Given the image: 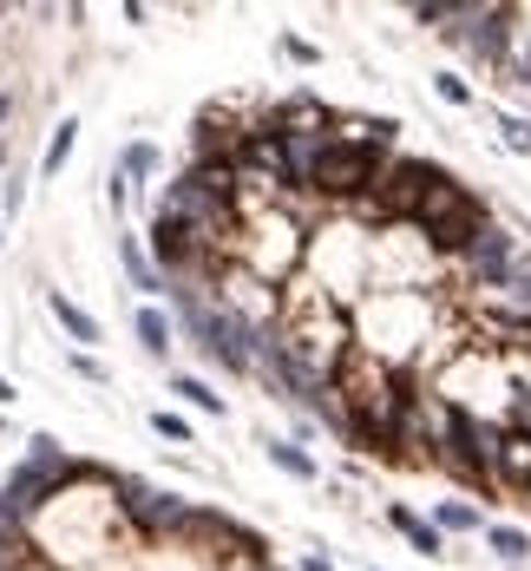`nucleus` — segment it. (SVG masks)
Returning <instances> with one entry per match:
<instances>
[{"label":"nucleus","mask_w":531,"mask_h":571,"mask_svg":"<svg viewBox=\"0 0 531 571\" xmlns=\"http://www.w3.org/2000/svg\"><path fill=\"white\" fill-rule=\"evenodd\" d=\"M486 224H493V217H486V204H480L460 178H440V184L427 191V204L414 210V230H420V237H434L440 250H460V256H466V243H473Z\"/></svg>","instance_id":"nucleus-1"},{"label":"nucleus","mask_w":531,"mask_h":571,"mask_svg":"<svg viewBox=\"0 0 531 571\" xmlns=\"http://www.w3.org/2000/svg\"><path fill=\"white\" fill-rule=\"evenodd\" d=\"M164 210L184 224V230H217L230 224V164H197L177 178V191L164 197Z\"/></svg>","instance_id":"nucleus-2"},{"label":"nucleus","mask_w":531,"mask_h":571,"mask_svg":"<svg viewBox=\"0 0 531 571\" xmlns=\"http://www.w3.org/2000/svg\"><path fill=\"white\" fill-rule=\"evenodd\" d=\"M466 270H473L486 289H506L512 270H519V243H512V230H506V224H486V230L466 243Z\"/></svg>","instance_id":"nucleus-3"},{"label":"nucleus","mask_w":531,"mask_h":571,"mask_svg":"<svg viewBox=\"0 0 531 571\" xmlns=\"http://www.w3.org/2000/svg\"><path fill=\"white\" fill-rule=\"evenodd\" d=\"M151 263L171 276V270H191L197 263V230H184L171 210H158L151 217Z\"/></svg>","instance_id":"nucleus-4"},{"label":"nucleus","mask_w":531,"mask_h":571,"mask_svg":"<svg viewBox=\"0 0 531 571\" xmlns=\"http://www.w3.org/2000/svg\"><path fill=\"white\" fill-rule=\"evenodd\" d=\"M46 309H53V322H59V329L72 335V349H79V355H92V349L105 342V329H99V316H92V309H79V302H72L66 289H46Z\"/></svg>","instance_id":"nucleus-5"},{"label":"nucleus","mask_w":531,"mask_h":571,"mask_svg":"<svg viewBox=\"0 0 531 571\" xmlns=\"http://www.w3.org/2000/svg\"><path fill=\"white\" fill-rule=\"evenodd\" d=\"M118 270H125V283H131V289H145V296H164V289H171V283H164V270L151 263L145 237H131V230H118Z\"/></svg>","instance_id":"nucleus-6"},{"label":"nucleus","mask_w":531,"mask_h":571,"mask_svg":"<svg viewBox=\"0 0 531 571\" xmlns=\"http://www.w3.org/2000/svg\"><path fill=\"white\" fill-rule=\"evenodd\" d=\"M388 526H394V533H401V539H407L420 559H447V539H440V526H434V519H420L414 506H401V500H394V506H388Z\"/></svg>","instance_id":"nucleus-7"},{"label":"nucleus","mask_w":531,"mask_h":571,"mask_svg":"<svg viewBox=\"0 0 531 571\" xmlns=\"http://www.w3.org/2000/svg\"><path fill=\"white\" fill-rule=\"evenodd\" d=\"M263 460H269L276 473H289V480H302V487H309V480H322V467H315V454H309V447H296V441H276V434L263 441Z\"/></svg>","instance_id":"nucleus-8"},{"label":"nucleus","mask_w":531,"mask_h":571,"mask_svg":"<svg viewBox=\"0 0 531 571\" xmlns=\"http://www.w3.org/2000/svg\"><path fill=\"white\" fill-rule=\"evenodd\" d=\"M158 164H164V151H158L151 138H131V145L118 151V164H112V171H118V178L138 191V184H151V178H158Z\"/></svg>","instance_id":"nucleus-9"},{"label":"nucleus","mask_w":531,"mask_h":571,"mask_svg":"<svg viewBox=\"0 0 531 571\" xmlns=\"http://www.w3.org/2000/svg\"><path fill=\"white\" fill-rule=\"evenodd\" d=\"M131 329H138V349H145L151 362H164V355H171V316H164L158 302H145V309L131 316Z\"/></svg>","instance_id":"nucleus-10"},{"label":"nucleus","mask_w":531,"mask_h":571,"mask_svg":"<svg viewBox=\"0 0 531 571\" xmlns=\"http://www.w3.org/2000/svg\"><path fill=\"white\" fill-rule=\"evenodd\" d=\"M480 539H486V552L506 559V566H526V559H531V533H526V526H493V519H486Z\"/></svg>","instance_id":"nucleus-11"},{"label":"nucleus","mask_w":531,"mask_h":571,"mask_svg":"<svg viewBox=\"0 0 531 571\" xmlns=\"http://www.w3.org/2000/svg\"><path fill=\"white\" fill-rule=\"evenodd\" d=\"M171 395H177V401H191V408H197V414H210V421H223V414H230V401H223L210 381H197V375H171Z\"/></svg>","instance_id":"nucleus-12"},{"label":"nucleus","mask_w":531,"mask_h":571,"mask_svg":"<svg viewBox=\"0 0 531 571\" xmlns=\"http://www.w3.org/2000/svg\"><path fill=\"white\" fill-rule=\"evenodd\" d=\"M434 526H440V539H447V533H486V513L466 506V500H440V506H434Z\"/></svg>","instance_id":"nucleus-13"},{"label":"nucleus","mask_w":531,"mask_h":571,"mask_svg":"<svg viewBox=\"0 0 531 571\" xmlns=\"http://www.w3.org/2000/svg\"><path fill=\"white\" fill-rule=\"evenodd\" d=\"M72 145H79V118H59V125H53V138H46V158H39V171H46V178H59V164L72 158Z\"/></svg>","instance_id":"nucleus-14"},{"label":"nucleus","mask_w":531,"mask_h":571,"mask_svg":"<svg viewBox=\"0 0 531 571\" xmlns=\"http://www.w3.org/2000/svg\"><path fill=\"white\" fill-rule=\"evenodd\" d=\"M493 125H499V138H506L519 158H531V118H519V112H493Z\"/></svg>","instance_id":"nucleus-15"},{"label":"nucleus","mask_w":531,"mask_h":571,"mask_svg":"<svg viewBox=\"0 0 531 571\" xmlns=\"http://www.w3.org/2000/svg\"><path fill=\"white\" fill-rule=\"evenodd\" d=\"M151 434H158V441L191 447V421H184V414H171V408H158V414H151Z\"/></svg>","instance_id":"nucleus-16"},{"label":"nucleus","mask_w":531,"mask_h":571,"mask_svg":"<svg viewBox=\"0 0 531 571\" xmlns=\"http://www.w3.org/2000/svg\"><path fill=\"white\" fill-rule=\"evenodd\" d=\"M434 92H440V99H447V105H460V112H466V105H473V85H466V79H460V72H434Z\"/></svg>","instance_id":"nucleus-17"},{"label":"nucleus","mask_w":531,"mask_h":571,"mask_svg":"<svg viewBox=\"0 0 531 571\" xmlns=\"http://www.w3.org/2000/svg\"><path fill=\"white\" fill-rule=\"evenodd\" d=\"M276 46H282V53H289L296 66H315V59H322V46H309V39H296V33H282Z\"/></svg>","instance_id":"nucleus-18"},{"label":"nucleus","mask_w":531,"mask_h":571,"mask_svg":"<svg viewBox=\"0 0 531 571\" xmlns=\"http://www.w3.org/2000/svg\"><path fill=\"white\" fill-rule=\"evenodd\" d=\"M72 375H85V381H105V368H99V355H79V349H72Z\"/></svg>","instance_id":"nucleus-19"},{"label":"nucleus","mask_w":531,"mask_h":571,"mask_svg":"<svg viewBox=\"0 0 531 571\" xmlns=\"http://www.w3.org/2000/svg\"><path fill=\"white\" fill-rule=\"evenodd\" d=\"M302 571H335V566H328L322 552H302Z\"/></svg>","instance_id":"nucleus-20"},{"label":"nucleus","mask_w":531,"mask_h":571,"mask_svg":"<svg viewBox=\"0 0 531 571\" xmlns=\"http://www.w3.org/2000/svg\"><path fill=\"white\" fill-rule=\"evenodd\" d=\"M13 401H20V388H13V381L0 375V408H13Z\"/></svg>","instance_id":"nucleus-21"},{"label":"nucleus","mask_w":531,"mask_h":571,"mask_svg":"<svg viewBox=\"0 0 531 571\" xmlns=\"http://www.w3.org/2000/svg\"><path fill=\"white\" fill-rule=\"evenodd\" d=\"M0 243H7V224H0Z\"/></svg>","instance_id":"nucleus-22"},{"label":"nucleus","mask_w":531,"mask_h":571,"mask_svg":"<svg viewBox=\"0 0 531 571\" xmlns=\"http://www.w3.org/2000/svg\"><path fill=\"white\" fill-rule=\"evenodd\" d=\"M368 571H381V566H368Z\"/></svg>","instance_id":"nucleus-23"}]
</instances>
